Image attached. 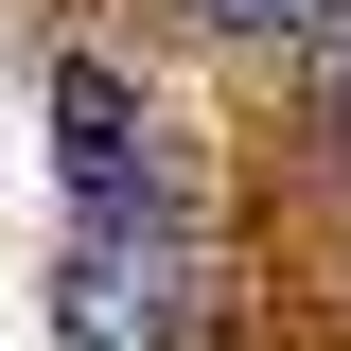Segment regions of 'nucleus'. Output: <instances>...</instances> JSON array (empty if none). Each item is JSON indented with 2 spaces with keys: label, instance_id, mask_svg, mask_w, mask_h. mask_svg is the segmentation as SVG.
Here are the masks:
<instances>
[{
  "label": "nucleus",
  "instance_id": "obj_1",
  "mask_svg": "<svg viewBox=\"0 0 351 351\" xmlns=\"http://www.w3.org/2000/svg\"><path fill=\"white\" fill-rule=\"evenodd\" d=\"M53 176H71L88 228H141V211H158V141H141V88L106 71V53L53 71Z\"/></svg>",
  "mask_w": 351,
  "mask_h": 351
},
{
  "label": "nucleus",
  "instance_id": "obj_2",
  "mask_svg": "<svg viewBox=\"0 0 351 351\" xmlns=\"http://www.w3.org/2000/svg\"><path fill=\"white\" fill-rule=\"evenodd\" d=\"M53 334H71V351H176V334H193V281H176L141 228H71V263H53Z\"/></svg>",
  "mask_w": 351,
  "mask_h": 351
},
{
  "label": "nucleus",
  "instance_id": "obj_3",
  "mask_svg": "<svg viewBox=\"0 0 351 351\" xmlns=\"http://www.w3.org/2000/svg\"><path fill=\"white\" fill-rule=\"evenodd\" d=\"M193 18H211V36H316L334 0H193Z\"/></svg>",
  "mask_w": 351,
  "mask_h": 351
},
{
  "label": "nucleus",
  "instance_id": "obj_4",
  "mask_svg": "<svg viewBox=\"0 0 351 351\" xmlns=\"http://www.w3.org/2000/svg\"><path fill=\"white\" fill-rule=\"evenodd\" d=\"M334 123H351V36H334Z\"/></svg>",
  "mask_w": 351,
  "mask_h": 351
}]
</instances>
